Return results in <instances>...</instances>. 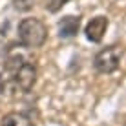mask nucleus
<instances>
[{"instance_id":"1","label":"nucleus","mask_w":126,"mask_h":126,"mask_svg":"<svg viewBox=\"0 0 126 126\" xmlns=\"http://www.w3.org/2000/svg\"><path fill=\"white\" fill-rule=\"evenodd\" d=\"M37 82V66L28 60L24 55H11L4 62V69L0 73V92L26 93Z\"/></svg>"},{"instance_id":"2","label":"nucleus","mask_w":126,"mask_h":126,"mask_svg":"<svg viewBox=\"0 0 126 126\" xmlns=\"http://www.w3.org/2000/svg\"><path fill=\"white\" fill-rule=\"evenodd\" d=\"M18 35V42L24 47H40L44 42L47 40V26L42 22L40 18H35V16H28L22 22L18 24L16 29Z\"/></svg>"},{"instance_id":"3","label":"nucleus","mask_w":126,"mask_h":126,"mask_svg":"<svg viewBox=\"0 0 126 126\" xmlns=\"http://www.w3.org/2000/svg\"><path fill=\"white\" fill-rule=\"evenodd\" d=\"M121 57H123V51L117 46H108L101 49L97 55L93 57V68L97 69L102 75H108V73H113L117 68H119Z\"/></svg>"},{"instance_id":"4","label":"nucleus","mask_w":126,"mask_h":126,"mask_svg":"<svg viewBox=\"0 0 126 126\" xmlns=\"http://www.w3.org/2000/svg\"><path fill=\"white\" fill-rule=\"evenodd\" d=\"M108 24L110 22H108L106 16H102V15L93 16V18L86 24V28H84L86 38H88L90 42H93V44H99V42L104 38V33H106V29H108Z\"/></svg>"},{"instance_id":"5","label":"nucleus","mask_w":126,"mask_h":126,"mask_svg":"<svg viewBox=\"0 0 126 126\" xmlns=\"http://www.w3.org/2000/svg\"><path fill=\"white\" fill-rule=\"evenodd\" d=\"M79 29H80V16L66 15L59 22V37L71 38V37H75V35L79 33Z\"/></svg>"},{"instance_id":"6","label":"nucleus","mask_w":126,"mask_h":126,"mask_svg":"<svg viewBox=\"0 0 126 126\" xmlns=\"http://www.w3.org/2000/svg\"><path fill=\"white\" fill-rule=\"evenodd\" d=\"M2 126H33V121L29 119L26 113H20V111H11V113L4 115Z\"/></svg>"},{"instance_id":"7","label":"nucleus","mask_w":126,"mask_h":126,"mask_svg":"<svg viewBox=\"0 0 126 126\" xmlns=\"http://www.w3.org/2000/svg\"><path fill=\"white\" fill-rule=\"evenodd\" d=\"M11 53V42L7 38V35L4 31H0V64L6 62V59L9 57Z\"/></svg>"},{"instance_id":"8","label":"nucleus","mask_w":126,"mask_h":126,"mask_svg":"<svg viewBox=\"0 0 126 126\" xmlns=\"http://www.w3.org/2000/svg\"><path fill=\"white\" fill-rule=\"evenodd\" d=\"M35 2L37 0H13V7L18 11H29L35 7Z\"/></svg>"},{"instance_id":"9","label":"nucleus","mask_w":126,"mask_h":126,"mask_svg":"<svg viewBox=\"0 0 126 126\" xmlns=\"http://www.w3.org/2000/svg\"><path fill=\"white\" fill-rule=\"evenodd\" d=\"M69 0H47L46 4V9L49 13H57L59 9H62V6H66Z\"/></svg>"}]
</instances>
